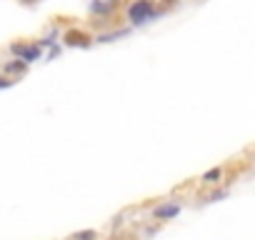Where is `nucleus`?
I'll use <instances>...</instances> for the list:
<instances>
[{
    "instance_id": "0eeeda50",
    "label": "nucleus",
    "mask_w": 255,
    "mask_h": 240,
    "mask_svg": "<svg viewBox=\"0 0 255 240\" xmlns=\"http://www.w3.org/2000/svg\"><path fill=\"white\" fill-rule=\"evenodd\" d=\"M113 10H115V5L105 3V0H93V3H90V13H93L95 18H110Z\"/></svg>"
},
{
    "instance_id": "20e7f679",
    "label": "nucleus",
    "mask_w": 255,
    "mask_h": 240,
    "mask_svg": "<svg viewBox=\"0 0 255 240\" xmlns=\"http://www.w3.org/2000/svg\"><path fill=\"white\" fill-rule=\"evenodd\" d=\"M63 40H65L68 48H90L93 45V35H88L83 30H68L63 35Z\"/></svg>"
},
{
    "instance_id": "423d86ee",
    "label": "nucleus",
    "mask_w": 255,
    "mask_h": 240,
    "mask_svg": "<svg viewBox=\"0 0 255 240\" xmlns=\"http://www.w3.org/2000/svg\"><path fill=\"white\" fill-rule=\"evenodd\" d=\"M130 35V28H120V30H108V33H98L93 35V43H115L120 38H128Z\"/></svg>"
},
{
    "instance_id": "f03ea898",
    "label": "nucleus",
    "mask_w": 255,
    "mask_h": 240,
    "mask_svg": "<svg viewBox=\"0 0 255 240\" xmlns=\"http://www.w3.org/2000/svg\"><path fill=\"white\" fill-rule=\"evenodd\" d=\"M8 50H10L15 58L25 60L28 65L43 58V48H40L38 43H18V40H15V43H10V45H8Z\"/></svg>"
},
{
    "instance_id": "1a4fd4ad",
    "label": "nucleus",
    "mask_w": 255,
    "mask_h": 240,
    "mask_svg": "<svg viewBox=\"0 0 255 240\" xmlns=\"http://www.w3.org/2000/svg\"><path fill=\"white\" fill-rule=\"evenodd\" d=\"M58 38H60V30H58V25H50V28H48V33H45V38H40V40H38V45H40V48L55 45V43H58Z\"/></svg>"
},
{
    "instance_id": "9b49d317",
    "label": "nucleus",
    "mask_w": 255,
    "mask_h": 240,
    "mask_svg": "<svg viewBox=\"0 0 255 240\" xmlns=\"http://www.w3.org/2000/svg\"><path fill=\"white\" fill-rule=\"evenodd\" d=\"M228 195H230L228 188H215L213 193L205 195V203H218V200H223V198H228Z\"/></svg>"
},
{
    "instance_id": "dca6fc26",
    "label": "nucleus",
    "mask_w": 255,
    "mask_h": 240,
    "mask_svg": "<svg viewBox=\"0 0 255 240\" xmlns=\"http://www.w3.org/2000/svg\"><path fill=\"white\" fill-rule=\"evenodd\" d=\"M105 3H110V5H118V3H120V0H105Z\"/></svg>"
},
{
    "instance_id": "f257e3e1",
    "label": "nucleus",
    "mask_w": 255,
    "mask_h": 240,
    "mask_svg": "<svg viewBox=\"0 0 255 240\" xmlns=\"http://www.w3.org/2000/svg\"><path fill=\"white\" fill-rule=\"evenodd\" d=\"M128 23L133 28H140V25H148L158 18H163L165 13L158 8V0H133L130 5H128Z\"/></svg>"
},
{
    "instance_id": "2eb2a0df",
    "label": "nucleus",
    "mask_w": 255,
    "mask_h": 240,
    "mask_svg": "<svg viewBox=\"0 0 255 240\" xmlns=\"http://www.w3.org/2000/svg\"><path fill=\"white\" fill-rule=\"evenodd\" d=\"M158 230H160V225H150V228L145 230V238H153V235H155Z\"/></svg>"
},
{
    "instance_id": "6e6552de",
    "label": "nucleus",
    "mask_w": 255,
    "mask_h": 240,
    "mask_svg": "<svg viewBox=\"0 0 255 240\" xmlns=\"http://www.w3.org/2000/svg\"><path fill=\"white\" fill-rule=\"evenodd\" d=\"M200 183L203 185H220L223 183V168H210L208 173L200 175Z\"/></svg>"
},
{
    "instance_id": "7ed1b4c3",
    "label": "nucleus",
    "mask_w": 255,
    "mask_h": 240,
    "mask_svg": "<svg viewBox=\"0 0 255 240\" xmlns=\"http://www.w3.org/2000/svg\"><path fill=\"white\" fill-rule=\"evenodd\" d=\"M180 210H183V205L175 203V200H173V203H160V205L153 208V220H160V223L173 220V218L180 215Z\"/></svg>"
},
{
    "instance_id": "f8f14e48",
    "label": "nucleus",
    "mask_w": 255,
    "mask_h": 240,
    "mask_svg": "<svg viewBox=\"0 0 255 240\" xmlns=\"http://www.w3.org/2000/svg\"><path fill=\"white\" fill-rule=\"evenodd\" d=\"M15 83H18L15 78H8L5 73H0V90H10Z\"/></svg>"
},
{
    "instance_id": "ddd939ff",
    "label": "nucleus",
    "mask_w": 255,
    "mask_h": 240,
    "mask_svg": "<svg viewBox=\"0 0 255 240\" xmlns=\"http://www.w3.org/2000/svg\"><path fill=\"white\" fill-rule=\"evenodd\" d=\"M125 223V213H118V215H113V220H110V228H120Z\"/></svg>"
},
{
    "instance_id": "39448f33",
    "label": "nucleus",
    "mask_w": 255,
    "mask_h": 240,
    "mask_svg": "<svg viewBox=\"0 0 255 240\" xmlns=\"http://www.w3.org/2000/svg\"><path fill=\"white\" fill-rule=\"evenodd\" d=\"M3 73L8 75V78H23V75H28V63L25 60H20V58H13V60H5L3 63Z\"/></svg>"
},
{
    "instance_id": "9d476101",
    "label": "nucleus",
    "mask_w": 255,
    "mask_h": 240,
    "mask_svg": "<svg viewBox=\"0 0 255 240\" xmlns=\"http://www.w3.org/2000/svg\"><path fill=\"white\" fill-rule=\"evenodd\" d=\"M98 238H100L98 230H90V228H88V230H78V233H73L68 240H98Z\"/></svg>"
},
{
    "instance_id": "4468645a",
    "label": "nucleus",
    "mask_w": 255,
    "mask_h": 240,
    "mask_svg": "<svg viewBox=\"0 0 255 240\" xmlns=\"http://www.w3.org/2000/svg\"><path fill=\"white\" fill-rule=\"evenodd\" d=\"M60 55V48L58 45H50V53H48V60H55Z\"/></svg>"
}]
</instances>
